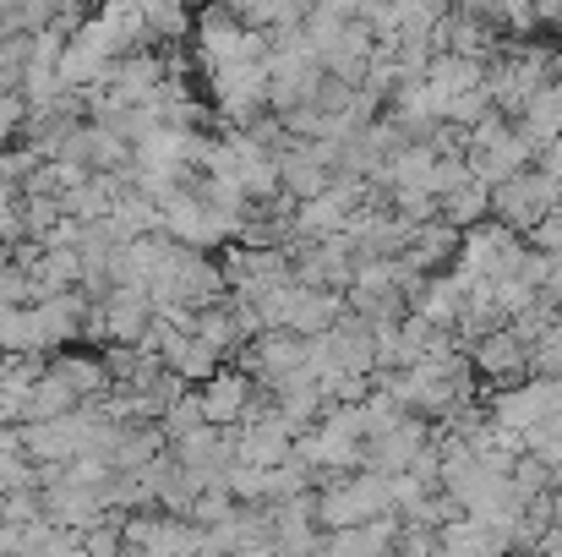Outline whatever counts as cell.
<instances>
[{"instance_id":"cell-20","label":"cell","mask_w":562,"mask_h":557,"mask_svg":"<svg viewBox=\"0 0 562 557\" xmlns=\"http://www.w3.org/2000/svg\"><path fill=\"white\" fill-rule=\"evenodd\" d=\"M492 115V99H486V88H464V93H448L442 99V121H453V126H481Z\"/></svg>"},{"instance_id":"cell-1","label":"cell","mask_w":562,"mask_h":557,"mask_svg":"<svg viewBox=\"0 0 562 557\" xmlns=\"http://www.w3.org/2000/svg\"><path fill=\"white\" fill-rule=\"evenodd\" d=\"M159 224H165L181 246H202V252H213V246L229 241V224H224L213 208H202L191 186H176V191L159 197Z\"/></svg>"},{"instance_id":"cell-21","label":"cell","mask_w":562,"mask_h":557,"mask_svg":"<svg viewBox=\"0 0 562 557\" xmlns=\"http://www.w3.org/2000/svg\"><path fill=\"white\" fill-rule=\"evenodd\" d=\"M16 208H22V230H27L33 241H49V235H55V224L66 219L55 197H16Z\"/></svg>"},{"instance_id":"cell-15","label":"cell","mask_w":562,"mask_h":557,"mask_svg":"<svg viewBox=\"0 0 562 557\" xmlns=\"http://www.w3.org/2000/svg\"><path fill=\"white\" fill-rule=\"evenodd\" d=\"M137 11H143V27H148V44H176V38H187V5L181 0H137Z\"/></svg>"},{"instance_id":"cell-3","label":"cell","mask_w":562,"mask_h":557,"mask_svg":"<svg viewBox=\"0 0 562 557\" xmlns=\"http://www.w3.org/2000/svg\"><path fill=\"white\" fill-rule=\"evenodd\" d=\"M93 301L71 285V290H55V296H38L33 301V323H38V345L44 350H66L77 334H82V312Z\"/></svg>"},{"instance_id":"cell-24","label":"cell","mask_w":562,"mask_h":557,"mask_svg":"<svg viewBox=\"0 0 562 557\" xmlns=\"http://www.w3.org/2000/svg\"><path fill=\"white\" fill-rule=\"evenodd\" d=\"M306 0H257L251 11V27H268V22H284V16H301Z\"/></svg>"},{"instance_id":"cell-9","label":"cell","mask_w":562,"mask_h":557,"mask_svg":"<svg viewBox=\"0 0 562 557\" xmlns=\"http://www.w3.org/2000/svg\"><path fill=\"white\" fill-rule=\"evenodd\" d=\"M345 318V290H317V285H301V296H295V307H290V323L284 328H295V334H323V328H334Z\"/></svg>"},{"instance_id":"cell-4","label":"cell","mask_w":562,"mask_h":557,"mask_svg":"<svg viewBox=\"0 0 562 557\" xmlns=\"http://www.w3.org/2000/svg\"><path fill=\"white\" fill-rule=\"evenodd\" d=\"M251 377L235 367V361H224V367L213 371V377H202L196 382V393H202V415L213 421V426H235L240 415H246V404H251Z\"/></svg>"},{"instance_id":"cell-23","label":"cell","mask_w":562,"mask_h":557,"mask_svg":"<svg viewBox=\"0 0 562 557\" xmlns=\"http://www.w3.org/2000/svg\"><path fill=\"white\" fill-rule=\"evenodd\" d=\"M464 181H470V159H464V154H437V159H431V191H437V197Z\"/></svg>"},{"instance_id":"cell-22","label":"cell","mask_w":562,"mask_h":557,"mask_svg":"<svg viewBox=\"0 0 562 557\" xmlns=\"http://www.w3.org/2000/svg\"><path fill=\"white\" fill-rule=\"evenodd\" d=\"M218 367H224V356H218L207 339H196V334L187 339V350H181V361H176V371H181L187 382H202V377H213Z\"/></svg>"},{"instance_id":"cell-14","label":"cell","mask_w":562,"mask_h":557,"mask_svg":"<svg viewBox=\"0 0 562 557\" xmlns=\"http://www.w3.org/2000/svg\"><path fill=\"white\" fill-rule=\"evenodd\" d=\"M558 481H562L558 465H547V459H541V454H530V448H525V454H514V465H508V487H514L525 503H530V498H547Z\"/></svg>"},{"instance_id":"cell-6","label":"cell","mask_w":562,"mask_h":557,"mask_svg":"<svg viewBox=\"0 0 562 557\" xmlns=\"http://www.w3.org/2000/svg\"><path fill=\"white\" fill-rule=\"evenodd\" d=\"M459 241H464V230H453L448 219H420L415 235H409V246H404L398 257H404L409 268H420V274H442V268H453Z\"/></svg>"},{"instance_id":"cell-26","label":"cell","mask_w":562,"mask_h":557,"mask_svg":"<svg viewBox=\"0 0 562 557\" xmlns=\"http://www.w3.org/2000/svg\"><path fill=\"white\" fill-rule=\"evenodd\" d=\"M213 5H224L229 16H240V22L251 27V11H257V0H213Z\"/></svg>"},{"instance_id":"cell-16","label":"cell","mask_w":562,"mask_h":557,"mask_svg":"<svg viewBox=\"0 0 562 557\" xmlns=\"http://www.w3.org/2000/svg\"><path fill=\"white\" fill-rule=\"evenodd\" d=\"M49 371H60V377L77 388V399H93V393L110 388L104 361H88V356H60V350H49Z\"/></svg>"},{"instance_id":"cell-5","label":"cell","mask_w":562,"mask_h":557,"mask_svg":"<svg viewBox=\"0 0 562 557\" xmlns=\"http://www.w3.org/2000/svg\"><path fill=\"white\" fill-rule=\"evenodd\" d=\"M525 356H530V345H525L508 323L492 328V334H481V339L470 345V367L481 371V377H497V382H519V377H530Z\"/></svg>"},{"instance_id":"cell-19","label":"cell","mask_w":562,"mask_h":557,"mask_svg":"<svg viewBox=\"0 0 562 557\" xmlns=\"http://www.w3.org/2000/svg\"><path fill=\"white\" fill-rule=\"evenodd\" d=\"M207 415H202V393L196 388H181L170 404H165V415H159V426H165V437H181V432H191V426H202Z\"/></svg>"},{"instance_id":"cell-11","label":"cell","mask_w":562,"mask_h":557,"mask_svg":"<svg viewBox=\"0 0 562 557\" xmlns=\"http://www.w3.org/2000/svg\"><path fill=\"white\" fill-rule=\"evenodd\" d=\"M437 219H448L453 230H470V224H481V219H492V186L486 181H470L453 186V191H442L437 197Z\"/></svg>"},{"instance_id":"cell-25","label":"cell","mask_w":562,"mask_h":557,"mask_svg":"<svg viewBox=\"0 0 562 557\" xmlns=\"http://www.w3.org/2000/svg\"><path fill=\"white\" fill-rule=\"evenodd\" d=\"M22 235H27V230H22V208L5 202V208H0V246H16Z\"/></svg>"},{"instance_id":"cell-7","label":"cell","mask_w":562,"mask_h":557,"mask_svg":"<svg viewBox=\"0 0 562 557\" xmlns=\"http://www.w3.org/2000/svg\"><path fill=\"white\" fill-rule=\"evenodd\" d=\"M273 159H279V186L301 202V197H317V191H328L334 181V170L328 165H317L312 154H306V143L301 137H290L284 148H273Z\"/></svg>"},{"instance_id":"cell-2","label":"cell","mask_w":562,"mask_h":557,"mask_svg":"<svg viewBox=\"0 0 562 557\" xmlns=\"http://www.w3.org/2000/svg\"><path fill=\"white\" fill-rule=\"evenodd\" d=\"M317 82H323V66H317L312 49L268 55V110H273V115H284V110H295V104H312Z\"/></svg>"},{"instance_id":"cell-10","label":"cell","mask_w":562,"mask_h":557,"mask_svg":"<svg viewBox=\"0 0 562 557\" xmlns=\"http://www.w3.org/2000/svg\"><path fill=\"white\" fill-rule=\"evenodd\" d=\"M442 99L448 93H464V88H481V77H486V60L481 55H453V49H437L431 60H426V71H420Z\"/></svg>"},{"instance_id":"cell-17","label":"cell","mask_w":562,"mask_h":557,"mask_svg":"<svg viewBox=\"0 0 562 557\" xmlns=\"http://www.w3.org/2000/svg\"><path fill=\"white\" fill-rule=\"evenodd\" d=\"M0 350H44L38 345V323H33V301L27 307H0Z\"/></svg>"},{"instance_id":"cell-12","label":"cell","mask_w":562,"mask_h":557,"mask_svg":"<svg viewBox=\"0 0 562 557\" xmlns=\"http://www.w3.org/2000/svg\"><path fill=\"white\" fill-rule=\"evenodd\" d=\"M22 454L33 465H60V459L77 454V443H71V432H66L60 415L55 421H22Z\"/></svg>"},{"instance_id":"cell-8","label":"cell","mask_w":562,"mask_h":557,"mask_svg":"<svg viewBox=\"0 0 562 557\" xmlns=\"http://www.w3.org/2000/svg\"><path fill=\"white\" fill-rule=\"evenodd\" d=\"M27 279H33V296H55V290H71L82 279V257L71 241H44V252L27 263Z\"/></svg>"},{"instance_id":"cell-18","label":"cell","mask_w":562,"mask_h":557,"mask_svg":"<svg viewBox=\"0 0 562 557\" xmlns=\"http://www.w3.org/2000/svg\"><path fill=\"white\" fill-rule=\"evenodd\" d=\"M525 367H530V377H562V318H552V323L530 339Z\"/></svg>"},{"instance_id":"cell-13","label":"cell","mask_w":562,"mask_h":557,"mask_svg":"<svg viewBox=\"0 0 562 557\" xmlns=\"http://www.w3.org/2000/svg\"><path fill=\"white\" fill-rule=\"evenodd\" d=\"M77 404V388L60 377V371H38V382L27 388V421H55V415H66Z\"/></svg>"}]
</instances>
